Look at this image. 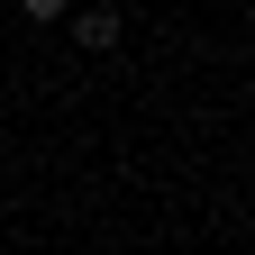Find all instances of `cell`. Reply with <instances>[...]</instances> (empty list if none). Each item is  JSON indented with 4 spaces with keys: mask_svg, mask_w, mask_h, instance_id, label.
<instances>
[{
    "mask_svg": "<svg viewBox=\"0 0 255 255\" xmlns=\"http://www.w3.org/2000/svg\"><path fill=\"white\" fill-rule=\"evenodd\" d=\"M73 46H82V55H110V46H119V9H82V18H73Z\"/></svg>",
    "mask_w": 255,
    "mask_h": 255,
    "instance_id": "6da1fadb",
    "label": "cell"
},
{
    "mask_svg": "<svg viewBox=\"0 0 255 255\" xmlns=\"http://www.w3.org/2000/svg\"><path fill=\"white\" fill-rule=\"evenodd\" d=\"M18 9H27V18H64L73 0H18Z\"/></svg>",
    "mask_w": 255,
    "mask_h": 255,
    "instance_id": "7a4b0ae2",
    "label": "cell"
}]
</instances>
